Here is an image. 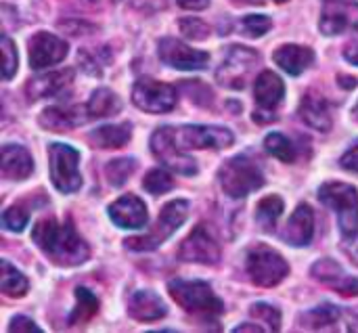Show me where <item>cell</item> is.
Returning a JSON list of instances; mask_svg holds the SVG:
<instances>
[{
    "instance_id": "6da1fadb",
    "label": "cell",
    "mask_w": 358,
    "mask_h": 333,
    "mask_svg": "<svg viewBox=\"0 0 358 333\" xmlns=\"http://www.w3.org/2000/svg\"><path fill=\"white\" fill-rule=\"evenodd\" d=\"M31 239L59 267H78L90 258V248L78 235L71 220H38L31 231Z\"/></svg>"
},
{
    "instance_id": "7a4b0ae2",
    "label": "cell",
    "mask_w": 358,
    "mask_h": 333,
    "mask_svg": "<svg viewBox=\"0 0 358 333\" xmlns=\"http://www.w3.org/2000/svg\"><path fill=\"white\" fill-rule=\"evenodd\" d=\"M168 292L180 309H185L187 313H191L195 317L212 321L218 315H222V311H224L222 300L212 292V288L206 281L172 279L168 283Z\"/></svg>"
},
{
    "instance_id": "3957f363",
    "label": "cell",
    "mask_w": 358,
    "mask_h": 333,
    "mask_svg": "<svg viewBox=\"0 0 358 333\" xmlns=\"http://www.w3.org/2000/svg\"><path fill=\"white\" fill-rule=\"evenodd\" d=\"M319 199L338 216L340 233L346 241L358 235V191L348 183H325L319 187Z\"/></svg>"
},
{
    "instance_id": "277c9868",
    "label": "cell",
    "mask_w": 358,
    "mask_h": 333,
    "mask_svg": "<svg viewBox=\"0 0 358 333\" xmlns=\"http://www.w3.org/2000/svg\"><path fill=\"white\" fill-rule=\"evenodd\" d=\"M218 178L222 191L233 199L248 197L250 193L264 187V174L256 160H252L250 155H235L229 162H224Z\"/></svg>"
},
{
    "instance_id": "5b68a950",
    "label": "cell",
    "mask_w": 358,
    "mask_h": 333,
    "mask_svg": "<svg viewBox=\"0 0 358 333\" xmlns=\"http://www.w3.org/2000/svg\"><path fill=\"white\" fill-rule=\"evenodd\" d=\"M189 216V201L185 199H174L170 201L168 206L162 208L159 212V218L155 222V227L141 235V237H130L126 239V248L128 250H134V252H149V250H157L168 237H172L187 220Z\"/></svg>"
},
{
    "instance_id": "8992f818",
    "label": "cell",
    "mask_w": 358,
    "mask_h": 333,
    "mask_svg": "<svg viewBox=\"0 0 358 333\" xmlns=\"http://www.w3.org/2000/svg\"><path fill=\"white\" fill-rule=\"evenodd\" d=\"M258 52L254 48L235 44L227 48V57L222 61V65L216 71V80L220 86L231 88V90H241L248 86L254 69L258 67Z\"/></svg>"
},
{
    "instance_id": "52a82bcc",
    "label": "cell",
    "mask_w": 358,
    "mask_h": 333,
    "mask_svg": "<svg viewBox=\"0 0 358 333\" xmlns=\"http://www.w3.org/2000/svg\"><path fill=\"white\" fill-rule=\"evenodd\" d=\"M245 269L252 283L258 288H275L289 273V264L281 258V254L266 246H256L248 252Z\"/></svg>"
},
{
    "instance_id": "ba28073f",
    "label": "cell",
    "mask_w": 358,
    "mask_h": 333,
    "mask_svg": "<svg viewBox=\"0 0 358 333\" xmlns=\"http://www.w3.org/2000/svg\"><path fill=\"white\" fill-rule=\"evenodd\" d=\"M80 153L65 143H52L48 147L50 180L61 193H76L82 187V174L78 170Z\"/></svg>"
},
{
    "instance_id": "9c48e42d",
    "label": "cell",
    "mask_w": 358,
    "mask_h": 333,
    "mask_svg": "<svg viewBox=\"0 0 358 333\" xmlns=\"http://www.w3.org/2000/svg\"><path fill=\"white\" fill-rule=\"evenodd\" d=\"M151 149L155 157L172 172H178L185 176L197 174V162L191 155H187V151H182L174 141V126L157 128L151 136Z\"/></svg>"
},
{
    "instance_id": "30bf717a",
    "label": "cell",
    "mask_w": 358,
    "mask_h": 333,
    "mask_svg": "<svg viewBox=\"0 0 358 333\" xmlns=\"http://www.w3.org/2000/svg\"><path fill=\"white\" fill-rule=\"evenodd\" d=\"M132 101L138 109L147 113H168L174 109L178 101V92L172 84L153 78H141L134 82Z\"/></svg>"
},
{
    "instance_id": "8fae6325",
    "label": "cell",
    "mask_w": 358,
    "mask_h": 333,
    "mask_svg": "<svg viewBox=\"0 0 358 333\" xmlns=\"http://www.w3.org/2000/svg\"><path fill=\"white\" fill-rule=\"evenodd\" d=\"M174 141L182 151L189 149H227L235 143V134L224 126H180L174 128Z\"/></svg>"
},
{
    "instance_id": "7c38bea8",
    "label": "cell",
    "mask_w": 358,
    "mask_h": 333,
    "mask_svg": "<svg viewBox=\"0 0 358 333\" xmlns=\"http://www.w3.org/2000/svg\"><path fill=\"white\" fill-rule=\"evenodd\" d=\"M178 260L195 264H216L220 260V246L206 225H197L178 248Z\"/></svg>"
},
{
    "instance_id": "4fadbf2b",
    "label": "cell",
    "mask_w": 358,
    "mask_h": 333,
    "mask_svg": "<svg viewBox=\"0 0 358 333\" xmlns=\"http://www.w3.org/2000/svg\"><path fill=\"white\" fill-rule=\"evenodd\" d=\"M157 52L166 65L174 69H182V71H199V69H206L210 63V55L206 50H195L176 38L159 40Z\"/></svg>"
},
{
    "instance_id": "5bb4252c",
    "label": "cell",
    "mask_w": 358,
    "mask_h": 333,
    "mask_svg": "<svg viewBox=\"0 0 358 333\" xmlns=\"http://www.w3.org/2000/svg\"><path fill=\"white\" fill-rule=\"evenodd\" d=\"M319 27L325 36H340L358 27L357 0H323Z\"/></svg>"
},
{
    "instance_id": "9a60e30c",
    "label": "cell",
    "mask_w": 358,
    "mask_h": 333,
    "mask_svg": "<svg viewBox=\"0 0 358 333\" xmlns=\"http://www.w3.org/2000/svg\"><path fill=\"white\" fill-rule=\"evenodd\" d=\"M27 48H29L31 69H46L61 63L67 57L69 44L59 36H52L48 31H38L27 42Z\"/></svg>"
},
{
    "instance_id": "2e32d148",
    "label": "cell",
    "mask_w": 358,
    "mask_h": 333,
    "mask_svg": "<svg viewBox=\"0 0 358 333\" xmlns=\"http://www.w3.org/2000/svg\"><path fill=\"white\" fill-rule=\"evenodd\" d=\"M88 120H90V115H88L86 105H67V103L50 105V107H46V109L38 115L40 126L46 128V130H52V132H67V130H73V128L82 126V124L88 122Z\"/></svg>"
},
{
    "instance_id": "e0dca14e",
    "label": "cell",
    "mask_w": 358,
    "mask_h": 333,
    "mask_svg": "<svg viewBox=\"0 0 358 333\" xmlns=\"http://www.w3.org/2000/svg\"><path fill=\"white\" fill-rule=\"evenodd\" d=\"M109 216L115 227L126 229V231H138L145 229L149 222V212L147 206L143 204L141 197L136 195H122L117 201L109 206Z\"/></svg>"
},
{
    "instance_id": "ac0fdd59",
    "label": "cell",
    "mask_w": 358,
    "mask_h": 333,
    "mask_svg": "<svg viewBox=\"0 0 358 333\" xmlns=\"http://www.w3.org/2000/svg\"><path fill=\"white\" fill-rule=\"evenodd\" d=\"M310 273H313V277L319 283H323L325 288H329V290H334V292H338L342 296H358L357 277L346 275L344 269L338 262H334V260H327L325 258V260L315 262L313 269H310Z\"/></svg>"
},
{
    "instance_id": "d6986e66",
    "label": "cell",
    "mask_w": 358,
    "mask_h": 333,
    "mask_svg": "<svg viewBox=\"0 0 358 333\" xmlns=\"http://www.w3.org/2000/svg\"><path fill=\"white\" fill-rule=\"evenodd\" d=\"M313 237H315V212L308 204H300L283 229V241L294 248H306L310 246Z\"/></svg>"
},
{
    "instance_id": "ffe728a7",
    "label": "cell",
    "mask_w": 358,
    "mask_h": 333,
    "mask_svg": "<svg viewBox=\"0 0 358 333\" xmlns=\"http://www.w3.org/2000/svg\"><path fill=\"white\" fill-rule=\"evenodd\" d=\"M73 69H57L50 73H42L34 80L27 82V99L29 101H40V99H50L61 92H65L71 82H73Z\"/></svg>"
},
{
    "instance_id": "44dd1931",
    "label": "cell",
    "mask_w": 358,
    "mask_h": 333,
    "mask_svg": "<svg viewBox=\"0 0 358 333\" xmlns=\"http://www.w3.org/2000/svg\"><path fill=\"white\" fill-rule=\"evenodd\" d=\"M300 118L315 130L319 132H327L331 130V107L327 103L325 97H321L319 92H306L302 103H300Z\"/></svg>"
},
{
    "instance_id": "7402d4cb",
    "label": "cell",
    "mask_w": 358,
    "mask_h": 333,
    "mask_svg": "<svg viewBox=\"0 0 358 333\" xmlns=\"http://www.w3.org/2000/svg\"><path fill=\"white\" fill-rule=\"evenodd\" d=\"M128 315L141 323H153L159 321L168 315V309L164 304V300L155 294V292H147L141 290L130 298L128 304Z\"/></svg>"
},
{
    "instance_id": "603a6c76",
    "label": "cell",
    "mask_w": 358,
    "mask_h": 333,
    "mask_svg": "<svg viewBox=\"0 0 358 333\" xmlns=\"http://www.w3.org/2000/svg\"><path fill=\"white\" fill-rule=\"evenodd\" d=\"M2 176L8 180H25L34 172V160L21 145H4L2 153Z\"/></svg>"
},
{
    "instance_id": "cb8c5ba5",
    "label": "cell",
    "mask_w": 358,
    "mask_h": 333,
    "mask_svg": "<svg viewBox=\"0 0 358 333\" xmlns=\"http://www.w3.org/2000/svg\"><path fill=\"white\" fill-rule=\"evenodd\" d=\"M285 97V86L283 80L275 73V71H260V76L254 82V99L258 103L260 109H268L273 111Z\"/></svg>"
},
{
    "instance_id": "d4e9b609",
    "label": "cell",
    "mask_w": 358,
    "mask_h": 333,
    "mask_svg": "<svg viewBox=\"0 0 358 333\" xmlns=\"http://www.w3.org/2000/svg\"><path fill=\"white\" fill-rule=\"evenodd\" d=\"M275 63L285 69L289 76H300L302 71H306L313 61H315V52L308 46H300V44H285L279 46L273 55Z\"/></svg>"
},
{
    "instance_id": "484cf974",
    "label": "cell",
    "mask_w": 358,
    "mask_h": 333,
    "mask_svg": "<svg viewBox=\"0 0 358 333\" xmlns=\"http://www.w3.org/2000/svg\"><path fill=\"white\" fill-rule=\"evenodd\" d=\"M132 124H107L90 132V143L99 149H122L130 143Z\"/></svg>"
},
{
    "instance_id": "4316f807",
    "label": "cell",
    "mask_w": 358,
    "mask_h": 333,
    "mask_svg": "<svg viewBox=\"0 0 358 333\" xmlns=\"http://www.w3.org/2000/svg\"><path fill=\"white\" fill-rule=\"evenodd\" d=\"M86 109H88L90 120L111 118V115H115L122 109V101H120V97L113 90H109V88H96L90 94V99L86 103Z\"/></svg>"
},
{
    "instance_id": "83f0119b",
    "label": "cell",
    "mask_w": 358,
    "mask_h": 333,
    "mask_svg": "<svg viewBox=\"0 0 358 333\" xmlns=\"http://www.w3.org/2000/svg\"><path fill=\"white\" fill-rule=\"evenodd\" d=\"M342 317H344V311L336 309L334 304H321L302 317V327L321 330V332L323 330H340L338 323L342 321Z\"/></svg>"
},
{
    "instance_id": "f1b7e54d",
    "label": "cell",
    "mask_w": 358,
    "mask_h": 333,
    "mask_svg": "<svg viewBox=\"0 0 358 333\" xmlns=\"http://www.w3.org/2000/svg\"><path fill=\"white\" fill-rule=\"evenodd\" d=\"M99 313V300L86 288H76V306L67 317V325H86Z\"/></svg>"
},
{
    "instance_id": "f546056e",
    "label": "cell",
    "mask_w": 358,
    "mask_h": 333,
    "mask_svg": "<svg viewBox=\"0 0 358 333\" xmlns=\"http://www.w3.org/2000/svg\"><path fill=\"white\" fill-rule=\"evenodd\" d=\"M0 290L4 296H10V298H21L27 294L29 290V281L8 262V260H2L0 262Z\"/></svg>"
},
{
    "instance_id": "4dcf8cb0",
    "label": "cell",
    "mask_w": 358,
    "mask_h": 333,
    "mask_svg": "<svg viewBox=\"0 0 358 333\" xmlns=\"http://www.w3.org/2000/svg\"><path fill=\"white\" fill-rule=\"evenodd\" d=\"M283 199L279 195H268L264 197L260 204H258V210H256V222L260 225L262 231L271 233L275 231V225L279 220V216L283 214Z\"/></svg>"
},
{
    "instance_id": "1f68e13d",
    "label": "cell",
    "mask_w": 358,
    "mask_h": 333,
    "mask_svg": "<svg viewBox=\"0 0 358 333\" xmlns=\"http://www.w3.org/2000/svg\"><path fill=\"white\" fill-rule=\"evenodd\" d=\"M264 149L273 155V157H277V160H281V162H294L296 157H298V149H296V145H294V141L292 139H287L285 134H281V132H271L266 139H264Z\"/></svg>"
},
{
    "instance_id": "d6a6232c",
    "label": "cell",
    "mask_w": 358,
    "mask_h": 333,
    "mask_svg": "<svg viewBox=\"0 0 358 333\" xmlns=\"http://www.w3.org/2000/svg\"><path fill=\"white\" fill-rule=\"evenodd\" d=\"M134 168H136V162H134L132 157H117V160L109 162V164L105 166L107 183H109L111 187H122V185H126V180L132 176Z\"/></svg>"
},
{
    "instance_id": "836d02e7",
    "label": "cell",
    "mask_w": 358,
    "mask_h": 333,
    "mask_svg": "<svg viewBox=\"0 0 358 333\" xmlns=\"http://www.w3.org/2000/svg\"><path fill=\"white\" fill-rule=\"evenodd\" d=\"M143 187H145V191L151 193V195H164V193H168V191L174 187V180H172V176H170L168 170L155 168V170H151V172L145 174Z\"/></svg>"
},
{
    "instance_id": "e575fe53",
    "label": "cell",
    "mask_w": 358,
    "mask_h": 333,
    "mask_svg": "<svg viewBox=\"0 0 358 333\" xmlns=\"http://www.w3.org/2000/svg\"><path fill=\"white\" fill-rule=\"evenodd\" d=\"M250 317L256 319V321H262L264 327H266V332H268V330H271V332H279V330H281V313H279L275 306L266 304V302H256V304H252Z\"/></svg>"
},
{
    "instance_id": "d590c367",
    "label": "cell",
    "mask_w": 358,
    "mask_h": 333,
    "mask_svg": "<svg viewBox=\"0 0 358 333\" xmlns=\"http://www.w3.org/2000/svg\"><path fill=\"white\" fill-rule=\"evenodd\" d=\"M29 222V210L23 208L21 204L17 206H10L8 210H4L2 214V227L13 231V233H21Z\"/></svg>"
},
{
    "instance_id": "8d00e7d4",
    "label": "cell",
    "mask_w": 358,
    "mask_h": 333,
    "mask_svg": "<svg viewBox=\"0 0 358 333\" xmlns=\"http://www.w3.org/2000/svg\"><path fill=\"white\" fill-rule=\"evenodd\" d=\"M178 27L180 31L185 34V38L189 40H206L210 36V25L201 19H195V17H185L178 21Z\"/></svg>"
},
{
    "instance_id": "74e56055",
    "label": "cell",
    "mask_w": 358,
    "mask_h": 333,
    "mask_svg": "<svg viewBox=\"0 0 358 333\" xmlns=\"http://www.w3.org/2000/svg\"><path fill=\"white\" fill-rule=\"evenodd\" d=\"M271 27H273V21H271V17H266V15H248V17L241 19V29H243L248 36H252V38L264 36Z\"/></svg>"
},
{
    "instance_id": "f35d334b",
    "label": "cell",
    "mask_w": 358,
    "mask_h": 333,
    "mask_svg": "<svg viewBox=\"0 0 358 333\" xmlns=\"http://www.w3.org/2000/svg\"><path fill=\"white\" fill-rule=\"evenodd\" d=\"M0 42H2V59H4V63H2V78L4 80H10L15 76L17 63H19L17 48H15V44H13V40L8 36H2Z\"/></svg>"
},
{
    "instance_id": "ab89813d",
    "label": "cell",
    "mask_w": 358,
    "mask_h": 333,
    "mask_svg": "<svg viewBox=\"0 0 358 333\" xmlns=\"http://www.w3.org/2000/svg\"><path fill=\"white\" fill-rule=\"evenodd\" d=\"M8 332H42L31 319H27V317H15L13 321H10V325H8Z\"/></svg>"
},
{
    "instance_id": "60d3db41",
    "label": "cell",
    "mask_w": 358,
    "mask_h": 333,
    "mask_svg": "<svg viewBox=\"0 0 358 333\" xmlns=\"http://www.w3.org/2000/svg\"><path fill=\"white\" fill-rule=\"evenodd\" d=\"M346 170L350 172H357L358 174V143L355 147H350L344 155H342V162H340Z\"/></svg>"
},
{
    "instance_id": "b9f144b4",
    "label": "cell",
    "mask_w": 358,
    "mask_h": 333,
    "mask_svg": "<svg viewBox=\"0 0 358 333\" xmlns=\"http://www.w3.org/2000/svg\"><path fill=\"white\" fill-rule=\"evenodd\" d=\"M180 8H189V10H203L210 6V0H174Z\"/></svg>"
},
{
    "instance_id": "7bdbcfd3",
    "label": "cell",
    "mask_w": 358,
    "mask_h": 333,
    "mask_svg": "<svg viewBox=\"0 0 358 333\" xmlns=\"http://www.w3.org/2000/svg\"><path fill=\"white\" fill-rule=\"evenodd\" d=\"M344 59L358 67V40H352V44L344 48Z\"/></svg>"
},
{
    "instance_id": "ee69618b",
    "label": "cell",
    "mask_w": 358,
    "mask_h": 333,
    "mask_svg": "<svg viewBox=\"0 0 358 333\" xmlns=\"http://www.w3.org/2000/svg\"><path fill=\"white\" fill-rule=\"evenodd\" d=\"M235 332H266V330H264V325L248 323V325H239V327H235Z\"/></svg>"
},
{
    "instance_id": "f6af8a7d",
    "label": "cell",
    "mask_w": 358,
    "mask_h": 333,
    "mask_svg": "<svg viewBox=\"0 0 358 333\" xmlns=\"http://www.w3.org/2000/svg\"><path fill=\"white\" fill-rule=\"evenodd\" d=\"M340 82L344 84V88H346V90H350V88H355V86H357V78H344V76H342V78H340Z\"/></svg>"
},
{
    "instance_id": "bcb514c9",
    "label": "cell",
    "mask_w": 358,
    "mask_h": 333,
    "mask_svg": "<svg viewBox=\"0 0 358 333\" xmlns=\"http://www.w3.org/2000/svg\"><path fill=\"white\" fill-rule=\"evenodd\" d=\"M350 258H352V260L358 264V246L355 248V250H350Z\"/></svg>"
},
{
    "instance_id": "7dc6e473",
    "label": "cell",
    "mask_w": 358,
    "mask_h": 333,
    "mask_svg": "<svg viewBox=\"0 0 358 333\" xmlns=\"http://www.w3.org/2000/svg\"><path fill=\"white\" fill-rule=\"evenodd\" d=\"M352 118L358 120V101H357V105H355V109H352Z\"/></svg>"
},
{
    "instance_id": "c3c4849f",
    "label": "cell",
    "mask_w": 358,
    "mask_h": 333,
    "mask_svg": "<svg viewBox=\"0 0 358 333\" xmlns=\"http://www.w3.org/2000/svg\"><path fill=\"white\" fill-rule=\"evenodd\" d=\"M275 2H287V0H275Z\"/></svg>"
}]
</instances>
